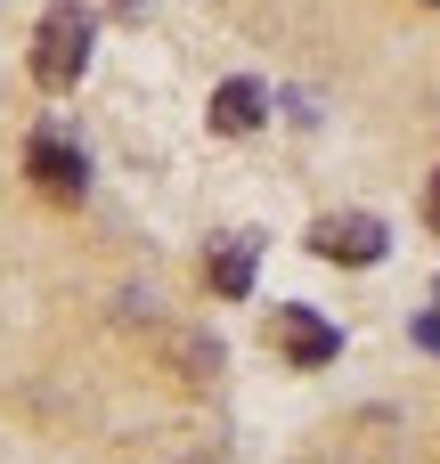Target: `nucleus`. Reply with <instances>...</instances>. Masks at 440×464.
Wrapping results in <instances>:
<instances>
[{
	"label": "nucleus",
	"mask_w": 440,
	"mask_h": 464,
	"mask_svg": "<svg viewBox=\"0 0 440 464\" xmlns=\"http://www.w3.org/2000/svg\"><path fill=\"white\" fill-rule=\"evenodd\" d=\"M90 65V8L82 0H49L33 24V82L41 90H73Z\"/></svg>",
	"instance_id": "f257e3e1"
},
{
	"label": "nucleus",
	"mask_w": 440,
	"mask_h": 464,
	"mask_svg": "<svg viewBox=\"0 0 440 464\" xmlns=\"http://www.w3.org/2000/svg\"><path fill=\"white\" fill-rule=\"evenodd\" d=\"M310 253L335 261V269H367V261L392 253V228L376 212H327V220H310Z\"/></svg>",
	"instance_id": "f03ea898"
},
{
	"label": "nucleus",
	"mask_w": 440,
	"mask_h": 464,
	"mask_svg": "<svg viewBox=\"0 0 440 464\" xmlns=\"http://www.w3.org/2000/svg\"><path fill=\"white\" fill-rule=\"evenodd\" d=\"M269 343H278V359H286V367L318 375V367L343 351V326H335V318H318L310 302H286V310L269 318Z\"/></svg>",
	"instance_id": "7ed1b4c3"
},
{
	"label": "nucleus",
	"mask_w": 440,
	"mask_h": 464,
	"mask_svg": "<svg viewBox=\"0 0 440 464\" xmlns=\"http://www.w3.org/2000/svg\"><path fill=\"white\" fill-rule=\"evenodd\" d=\"M24 179H33L49 204H82V196H90V163H82V147L57 139V130H41V139L24 147Z\"/></svg>",
	"instance_id": "20e7f679"
},
{
	"label": "nucleus",
	"mask_w": 440,
	"mask_h": 464,
	"mask_svg": "<svg viewBox=\"0 0 440 464\" xmlns=\"http://www.w3.org/2000/svg\"><path fill=\"white\" fill-rule=\"evenodd\" d=\"M261 122H269V90H261V82L237 73V82L212 90V130H220V139H245V130H261Z\"/></svg>",
	"instance_id": "39448f33"
},
{
	"label": "nucleus",
	"mask_w": 440,
	"mask_h": 464,
	"mask_svg": "<svg viewBox=\"0 0 440 464\" xmlns=\"http://www.w3.org/2000/svg\"><path fill=\"white\" fill-rule=\"evenodd\" d=\"M253 277H261V245H245V237L212 245V261H204V285H212L220 302H245V294H253Z\"/></svg>",
	"instance_id": "423d86ee"
},
{
	"label": "nucleus",
	"mask_w": 440,
	"mask_h": 464,
	"mask_svg": "<svg viewBox=\"0 0 440 464\" xmlns=\"http://www.w3.org/2000/svg\"><path fill=\"white\" fill-rule=\"evenodd\" d=\"M425 220L440 228V171H433V188H425Z\"/></svg>",
	"instance_id": "0eeeda50"
},
{
	"label": "nucleus",
	"mask_w": 440,
	"mask_h": 464,
	"mask_svg": "<svg viewBox=\"0 0 440 464\" xmlns=\"http://www.w3.org/2000/svg\"><path fill=\"white\" fill-rule=\"evenodd\" d=\"M416 334H425V343H433V351H440V318H425V326H416Z\"/></svg>",
	"instance_id": "6e6552de"
},
{
	"label": "nucleus",
	"mask_w": 440,
	"mask_h": 464,
	"mask_svg": "<svg viewBox=\"0 0 440 464\" xmlns=\"http://www.w3.org/2000/svg\"><path fill=\"white\" fill-rule=\"evenodd\" d=\"M122 8H139V0H122Z\"/></svg>",
	"instance_id": "1a4fd4ad"
},
{
	"label": "nucleus",
	"mask_w": 440,
	"mask_h": 464,
	"mask_svg": "<svg viewBox=\"0 0 440 464\" xmlns=\"http://www.w3.org/2000/svg\"><path fill=\"white\" fill-rule=\"evenodd\" d=\"M433 8H440V0H433Z\"/></svg>",
	"instance_id": "9d476101"
}]
</instances>
